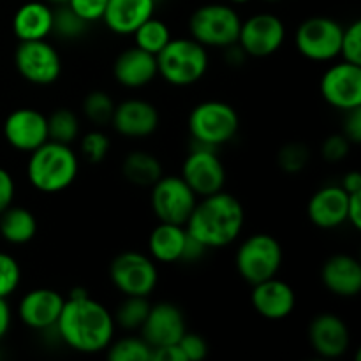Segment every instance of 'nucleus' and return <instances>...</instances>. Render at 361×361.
Here are the masks:
<instances>
[{
    "instance_id": "obj_1",
    "label": "nucleus",
    "mask_w": 361,
    "mask_h": 361,
    "mask_svg": "<svg viewBox=\"0 0 361 361\" xmlns=\"http://www.w3.org/2000/svg\"><path fill=\"white\" fill-rule=\"evenodd\" d=\"M115 319L108 307L90 298L85 289L76 288L63 302L55 330L63 344L83 355L108 349L115 338Z\"/></svg>"
},
{
    "instance_id": "obj_2",
    "label": "nucleus",
    "mask_w": 361,
    "mask_h": 361,
    "mask_svg": "<svg viewBox=\"0 0 361 361\" xmlns=\"http://www.w3.org/2000/svg\"><path fill=\"white\" fill-rule=\"evenodd\" d=\"M245 222V210L238 197L219 190L201 197L187 219L185 229L207 249H221L240 236Z\"/></svg>"
},
{
    "instance_id": "obj_3",
    "label": "nucleus",
    "mask_w": 361,
    "mask_h": 361,
    "mask_svg": "<svg viewBox=\"0 0 361 361\" xmlns=\"http://www.w3.org/2000/svg\"><path fill=\"white\" fill-rule=\"evenodd\" d=\"M80 173V161L71 145L48 140L30 152L27 178L35 190L56 194L69 189Z\"/></svg>"
},
{
    "instance_id": "obj_4",
    "label": "nucleus",
    "mask_w": 361,
    "mask_h": 361,
    "mask_svg": "<svg viewBox=\"0 0 361 361\" xmlns=\"http://www.w3.org/2000/svg\"><path fill=\"white\" fill-rule=\"evenodd\" d=\"M159 76L173 87H190L208 71V51L192 37L171 39L157 53Z\"/></svg>"
},
{
    "instance_id": "obj_5",
    "label": "nucleus",
    "mask_w": 361,
    "mask_h": 361,
    "mask_svg": "<svg viewBox=\"0 0 361 361\" xmlns=\"http://www.w3.org/2000/svg\"><path fill=\"white\" fill-rule=\"evenodd\" d=\"M240 129L238 111L229 102L203 101L189 115V133L194 143L219 148L235 140Z\"/></svg>"
},
{
    "instance_id": "obj_6",
    "label": "nucleus",
    "mask_w": 361,
    "mask_h": 361,
    "mask_svg": "<svg viewBox=\"0 0 361 361\" xmlns=\"http://www.w3.org/2000/svg\"><path fill=\"white\" fill-rule=\"evenodd\" d=\"M242 18L228 4H204L197 7L189 20L190 37L204 48H228L238 42Z\"/></svg>"
},
{
    "instance_id": "obj_7",
    "label": "nucleus",
    "mask_w": 361,
    "mask_h": 361,
    "mask_svg": "<svg viewBox=\"0 0 361 361\" xmlns=\"http://www.w3.org/2000/svg\"><path fill=\"white\" fill-rule=\"evenodd\" d=\"M284 252L275 236L268 233L250 235L236 250V270L247 284L254 286L267 279L277 277Z\"/></svg>"
},
{
    "instance_id": "obj_8",
    "label": "nucleus",
    "mask_w": 361,
    "mask_h": 361,
    "mask_svg": "<svg viewBox=\"0 0 361 361\" xmlns=\"http://www.w3.org/2000/svg\"><path fill=\"white\" fill-rule=\"evenodd\" d=\"M344 27L328 16L307 18L295 34L296 49L312 62H330L341 56V42Z\"/></svg>"
},
{
    "instance_id": "obj_9",
    "label": "nucleus",
    "mask_w": 361,
    "mask_h": 361,
    "mask_svg": "<svg viewBox=\"0 0 361 361\" xmlns=\"http://www.w3.org/2000/svg\"><path fill=\"white\" fill-rule=\"evenodd\" d=\"M109 279L123 296H150L157 288L159 271L152 257L126 250L109 264Z\"/></svg>"
},
{
    "instance_id": "obj_10",
    "label": "nucleus",
    "mask_w": 361,
    "mask_h": 361,
    "mask_svg": "<svg viewBox=\"0 0 361 361\" xmlns=\"http://www.w3.org/2000/svg\"><path fill=\"white\" fill-rule=\"evenodd\" d=\"M197 203V196L182 176L162 175L152 185L150 204L159 222L185 226Z\"/></svg>"
},
{
    "instance_id": "obj_11",
    "label": "nucleus",
    "mask_w": 361,
    "mask_h": 361,
    "mask_svg": "<svg viewBox=\"0 0 361 361\" xmlns=\"http://www.w3.org/2000/svg\"><path fill=\"white\" fill-rule=\"evenodd\" d=\"M14 66L25 81L37 87L53 85L62 74V59L46 39L21 41L14 53Z\"/></svg>"
},
{
    "instance_id": "obj_12",
    "label": "nucleus",
    "mask_w": 361,
    "mask_h": 361,
    "mask_svg": "<svg viewBox=\"0 0 361 361\" xmlns=\"http://www.w3.org/2000/svg\"><path fill=\"white\" fill-rule=\"evenodd\" d=\"M182 176L197 197L224 190L226 168L217 154V148L197 145L189 152L182 166Z\"/></svg>"
},
{
    "instance_id": "obj_13",
    "label": "nucleus",
    "mask_w": 361,
    "mask_h": 361,
    "mask_svg": "<svg viewBox=\"0 0 361 361\" xmlns=\"http://www.w3.org/2000/svg\"><path fill=\"white\" fill-rule=\"evenodd\" d=\"M286 41V25L277 14L257 13L240 25L238 44L247 56L264 59L282 48Z\"/></svg>"
},
{
    "instance_id": "obj_14",
    "label": "nucleus",
    "mask_w": 361,
    "mask_h": 361,
    "mask_svg": "<svg viewBox=\"0 0 361 361\" xmlns=\"http://www.w3.org/2000/svg\"><path fill=\"white\" fill-rule=\"evenodd\" d=\"M321 95L335 109L349 111L361 106V66L351 62L334 63L321 76Z\"/></svg>"
},
{
    "instance_id": "obj_15",
    "label": "nucleus",
    "mask_w": 361,
    "mask_h": 361,
    "mask_svg": "<svg viewBox=\"0 0 361 361\" xmlns=\"http://www.w3.org/2000/svg\"><path fill=\"white\" fill-rule=\"evenodd\" d=\"M4 137L18 152H34L48 137V118L34 108H18L4 122Z\"/></svg>"
},
{
    "instance_id": "obj_16",
    "label": "nucleus",
    "mask_w": 361,
    "mask_h": 361,
    "mask_svg": "<svg viewBox=\"0 0 361 361\" xmlns=\"http://www.w3.org/2000/svg\"><path fill=\"white\" fill-rule=\"evenodd\" d=\"M185 331L187 324L182 309L171 302H159L150 307V312L141 326V337L155 349L178 344Z\"/></svg>"
},
{
    "instance_id": "obj_17",
    "label": "nucleus",
    "mask_w": 361,
    "mask_h": 361,
    "mask_svg": "<svg viewBox=\"0 0 361 361\" xmlns=\"http://www.w3.org/2000/svg\"><path fill=\"white\" fill-rule=\"evenodd\" d=\"M157 108L145 99H126L115 106L111 126L120 136L143 140L152 136L159 127Z\"/></svg>"
},
{
    "instance_id": "obj_18",
    "label": "nucleus",
    "mask_w": 361,
    "mask_h": 361,
    "mask_svg": "<svg viewBox=\"0 0 361 361\" xmlns=\"http://www.w3.org/2000/svg\"><path fill=\"white\" fill-rule=\"evenodd\" d=\"M66 298L51 288H37L28 291L18 305V317L30 330L46 331L55 328Z\"/></svg>"
},
{
    "instance_id": "obj_19",
    "label": "nucleus",
    "mask_w": 361,
    "mask_h": 361,
    "mask_svg": "<svg viewBox=\"0 0 361 361\" xmlns=\"http://www.w3.org/2000/svg\"><path fill=\"white\" fill-rule=\"evenodd\" d=\"M309 341L314 351L326 360L341 358L351 345V331L337 314L323 312L309 326Z\"/></svg>"
},
{
    "instance_id": "obj_20",
    "label": "nucleus",
    "mask_w": 361,
    "mask_h": 361,
    "mask_svg": "<svg viewBox=\"0 0 361 361\" xmlns=\"http://www.w3.org/2000/svg\"><path fill=\"white\" fill-rule=\"evenodd\" d=\"M250 302L261 317L270 321L286 319L296 307L295 289L277 277L267 279L252 286Z\"/></svg>"
},
{
    "instance_id": "obj_21",
    "label": "nucleus",
    "mask_w": 361,
    "mask_h": 361,
    "mask_svg": "<svg viewBox=\"0 0 361 361\" xmlns=\"http://www.w3.org/2000/svg\"><path fill=\"white\" fill-rule=\"evenodd\" d=\"M349 194L341 185H324L307 204L309 221L319 229L341 228L348 222Z\"/></svg>"
},
{
    "instance_id": "obj_22",
    "label": "nucleus",
    "mask_w": 361,
    "mask_h": 361,
    "mask_svg": "<svg viewBox=\"0 0 361 361\" xmlns=\"http://www.w3.org/2000/svg\"><path fill=\"white\" fill-rule=\"evenodd\" d=\"M116 83L126 88H143L159 76L157 56L133 46L120 53L113 63Z\"/></svg>"
},
{
    "instance_id": "obj_23",
    "label": "nucleus",
    "mask_w": 361,
    "mask_h": 361,
    "mask_svg": "<svg viewBox=\"0 0 361 361\" xmlns=\"http://www.w3.org/2000/svg\"><path fill=\"white\" fill-rule=\"evenodd\" d=\"M324 288L341 298H353L361 293V264L349 254H335L328 257L321 270Z\"/></svg>"
},
{
    "instance_id": "obj_24",
    "label": "nucleus",
    "mask_w": 361,
    "mask_h": 361,
    "mask_svg": "<svg viewBox=\"0 0 361 361\" xmlns=\"http://www.w3.org/2000/svg\"><path fill=\"white\" fill-rule=\"evenodd\" d=\"M155 0H108L102 21L118 35H133L141 23L154 16Z\"/></svg>"
},
{
    "instance_id": "obj_25",
    "label": "nucleus",
    "mask_w": 361,
    "mask_h": 361,
    "mask_svg": "<svg viewBox=\"0 0 361 361\" xmlns=\"http://www.w3.org/2000/svg\"><path fill=\"white\" fill-rule=\"evenodd\" d=\"M53 30V9L48 2L30 0L18 7L13 18V32L18 41L48 39Z\"/></svg>"
},
{
    "instance_id": "obj_26",
    "label": "nucleus",
    "mask_w": 361,
    "mask_h": 361,
    "mask_svg": "<svg viewBox=\"0 0 361 361\" xmlns=\"http://www.w3.org/2000/svg\"><path fill=\"white\" fill-rule=\"evenodd\" d=\"M187 229L185 226L159 222L148 238L150 257L159 263H176L182 261L183 247H185Z\"/></svg>"
},
{
    "instance_id": "obj_27",
    "label": "nucleus",
    "mask_w": 361,
    "mask_h": 361,
    "mask_svg": "<svg viewBox=\"0 0 361 361\" xmlns=\"http://www.w3.org/2000/svg\"><path fill=\"white\" fill-rule=\"evenodd\" d=\"M0 235L7 243L25 245L37 235V219L23 207H13L0 214Z\"/></svg>"
},
{
    "instance_id": "obj_28",
    "label": "nucleus",
    "mask_w": 361,
    "mask_h": 361,
    "mask_svg": "<svg viewBox=\"0 0 361 361\" xmlns=\"http://www.w3.org/2000/svg\"><path fill=\"white\" fill-rule=\"evenodd\" d=\"M122 175L127 182L137 187H152L162 175V164L154 154L148 152H130L122 162Z\"/></svg>"
},
{
    "instance_id": "obj_29",
    "label": "nucleus",
    "mask_w": 361,
    "mask_h": 361,
    "mask_svg": "<svg viewBox=\"0 0 361 361\" xmlns=\"http://www.w3.org/2000/svg\"><path fill=\"white\" fill-rule=\"evenodd\" d=\"M133 35L134 46L152 53V55H157V53L173 39L168 25L155 16L148 18L145 23H141L140 27L134 30Z\"/></svg>"
},
{
    "instance_id": "obj_30",
    "label": "nucleus",
    "mask_w": 361,
    "mask_h": 361,
    "mask_svg": "<svg viewBox=\"0 0 361 361\" xmlns=\"http://www.w3.org/2000/svg\"><path fill=\"white\" fill-rule=\"evenodd\" d=\"M150 307L152 303L148 302V296H126V300L113 314V319H115L116 326L127 331L141 330L148 312H150Z\"/></svg>"
},
{
    "instance_id": "obj_31",
    "label": "nucleus",
    "mask_w": 361,
    "mask_h": 361,
    "mask_svg": "<svg viewBox=\"0 0 361 361\" xmlns=\"http://www.w3.org/2000/svg\"><path fill=\"white\" fill-rule=\"evenodd\" d=\"M48 118V137L56 143L71 145L80 136V118L69 108H59Z\"/></svg>"
},
{
    "instance_id": "obj_32",
    "label": "nucleus",
    "mask_w": 361,
    "mask_h": 361,
    "mask_svg": "<svg viewBox=\"0 0 361 361\" xmlns=\"http://www.w3.org/2000/svg\"><path fill=\"white\" fill-rule=\"evenodd\" d=\"M152 351L143 337H123L106 349L109 361H152Z\"/></svg>"
},
{
    "instance_id": "obj_33",
    "label": "nucleus",
    "mask_w": 361,
    "mask_h": 361,
    "mask_svg": "<svg viewBox=\"0 0 361 361\" xmlns=\"http://www.w3.org/2000/svg\"><path fill=\"white\" fill-rule=\"evenodd\" d=\"M87 21L83 18L78 16L67 4L63 6H56L53 9V30L51 34L59 35V37L67 39V41H74V39L83 37L85 32L88 28Z\"/></svg>"
},
{
    "instance_id": "obj_34",
    "label": "nucleus",
    "mask_w": 361,
    "mask_h": 361,
    "mask_svg": "<svg viewBox=\"0 0 361 361\" xmlns=\"http://www.w3.org/2000/svg\"><path fill=\"white\" fill-rule=\"evenodd\" d=\"M115 106V101L104 90H92L83 101V115L94 126L102 127L111 123Z\"/></svg>"
},
{
    "instance_id": "obj_35",
    "label": "nucleus",
    "mask_w": 361,
    "mask_h": 361,
    "mask_svg": "<svg viewBox=\"0 0 361 361\" xmlns=\"http://www.w3.org/2000/svg\"><path fill=\"white\" fill-rule=\"evenodd\" d=\"M310 150L303 143H286L277 154V164L288 175L302 173L309 166Z\"/></svg>"
},
{
    "instance_id": "obj_36",
    "label": "nucleus",
    "mask_w": 361,
    "mask_h": 361,
    "mask_svg": "<svg viewBox=\"0 0 361 361\" xmlns=\"http://www.w3.org/2000/svg\"><path fill=\"white\" fill-rule=\"evenodd\" d=\"M109 147H111V141H109L108 134L99 129L87 133L80 141L81 155L90 164H99L104 161L109 154Z\"/></svg>"
},
{
    "instance_id": "obj_37",
    "label": "nucleus",
    "mask_w": 361,
    "mask_h": 361,
    "mask_svg": "<svg viewBox=\"0 0 361 361\" xmlns=\"http://www.w3.org/2000/svg\"><path fill=\"white\" fill-rule=\"evenodd\" d=\"M21 282L20 263L11 254L0 252V298H9Z\"/></svg>"
},
{
    "instance_id": "obj_38",
    "label": "nucleus",
    "mask_w": 361,
    "mask_h": 361,
    "mask_svg": "<svg viewBox=\"0 0 361 361\" xmlns=\"http://www.w3.org/2000/svg\"><path fill=\"white\" fill-rule=\"evenodd\" d=\"M341 56L345 62L361 66V21H353L342 32Z\"/></svg>"
},
{
    "instance_id": "obj_39",
    "label": "nucleus",
    "mask_w": 361,
    "mask_h": 361,
    "mask_svg": "<svg viewBox=\"0 0 361 361\" xmlns=\"http://www.w3.org/2000/svg\"><path fill=\"white\" fill-rule=\"evenodd\" d=\"M351 141L344 136V134H331L324 140L323 147H321V154L323 159L328 162H341L344 161L351 150Z\"/></svg>"
},
{
    "instance_id": "obj_40",
    "label": "nucleus",
    "mask_w": 361,
    "mask_h": 361,
    "mask_svg": "<svg viewBox=\"0 0 361 361\" xmlns=\"http://www.w3.org/2000/svg\"><path fill=\"white\" fill-rule=\"evenodd\" d=\"M67 6L74 11L80 18H83L87 23L102 20L104 16L108 0H69Z\"/></svg>"
},
{
    "instance_id": "obj_41",
    "label": "nucleus",
    "mask_w": 361,
    "mask_h": 361,
    "mask_svg": "<svg viewBox=\"0 0 361 361\" xmlns=\"http://www.w3.org/2000/svg\"><path fill=\"white\" fill-rule=\"evenodd\" d=\"M180 349H182L185 361H201L208 356V344L201 335L189 334L185 331L183 337L178 341Z\"/></svg>"
},
{
    "instance_id": "obj_42",
    "label": "nucleus",
    "mask_w": 361,
    "mask_h": 361,
    "mask_svg": "<svg viewBox=\"0 0 361 361\" xmlns=\"http://www.w3.org/2000/svg\"><path fill=\"white\" fill-rule=\"evenodd\" d=\"M342 134H344L353 145L361 143V106L360 108L345 111L344 129H342Z\"/></svg>"
},
{
    "instance_id": "obj_43",
    "label": "nucleus",
    "mask_w": 361,
    "mask_h": 361,
    "mask_svg": "<svg viewBox=\"0 0 361 361\" xmlns=\"http://www.w3.org/2000/svg\"><path fill=\"white\" fill-rule=\"evenodd\" d=\"M14 194H16V183L13 175L7 169L0 168V214L13 204Z\"/></svg>"
},
{
    "instance_id": "obj_44",
    "label": "nucleus",
    "mask_w": 361,
    "mask_h": 361,
    "mask_svg": "<svg viewBox=\"0 0 361 361\" xmlns=\"http://www.w3.org/2000/svg\"><path fill=\"white\" fill-rule=\"evenodd\" d=\"M152 361H185L182 349L178 344L162 345L152 351Z\"/></svg>"
},
{
    "instance_id": "obj_45",
    "label": "nucleus",
    "mask_w": 361,
    "mask_h": 361,
    "mask_svg": "<svg viewBox=\"0 0 361 361\" xmlns=\"http://www.w3.org/2000/svg\"><path fill=\"white\" fill-rule=\"evenodd\" d=\"M348 222L355 229H361V192L349 194Z\"/></svg>"
},
{
    "instance_id": "obj_46",
    "label": "nucleus",
    "mask_w": 361,
    "mask_h": 361,
    "mask_svg": "<svg viewBox=\"0 0 361 361\" xmlns=\"http://www.w3.org/2000/svg\"><path fill=\"white\" fill-rule=\"evenodd\" d=\"M341 187L348 194L361 192V173L360 171H348L342 176Z\"/></svg>"
},
{
    "instance_id": "obj_47",
    "label": "nucleus",
    "mask_w": 361,
    "mask_h": 361,
    "mask_svg": "<svg viewBox=\"0 0 361 361\" xmlns=\"http://www.w3.org/2000/svg\"><path fill=\"white\" fill-rule=\"evenodd\" d=\"M11 328V309L7 298H0V341L7 335Z\"/></svg>"
},
{
    "instance_id": "obj_48",
    "label": "nucleus",
    "mask_w": 361,
    "mask_h": 361,
    "mask_svg": "<svg viewBox=\"0 0 361 361\" xmlns=\"http://www.w3.org/2000/svg\"><path fill=\"white\" fill-rule=\"evenodd\" d=\"M48 4H53V6H63V4H67L69 0H46Z\"/></svg>"
},
{
    "instance_id": "obj_49",
    "label": "nucleus",
    "mask_w": 361,
    "mask_h": 361,
    "mask_svg": "<svg viewBox=\"0 0 361 361\" xmlns=\"http://www.w3.org/2000/svg\"><path fill=\"white\" fill-rule=\"evenodd\" d=\"M231 4H235V6H242V4H247L250 2V0H229Z\"/></svg>"
},
{
    "instance_id": "obj_50",
    "label": "nucleus",
    "mask_w": 361,
    "mask_h": 361,
    "mask_svg": "<svg viewBox=\"0 0 361 361\" xmlns=\"http://www.w3.org/2000/svg\"><path fill=\"white\" fill-rule=\"evenodd\" d=\"M267 2H279V0H267Z\"/></svg>"
}]
</instances>
